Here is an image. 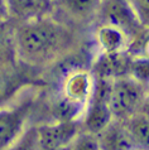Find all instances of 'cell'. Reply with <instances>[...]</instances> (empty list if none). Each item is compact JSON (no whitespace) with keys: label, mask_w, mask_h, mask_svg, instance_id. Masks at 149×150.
<instances>
[{"label":"cell","mask_w":149,"mask_h":150,"mask_svg":"<svg viewBox=\"0 0 149 150\" xmlns=\"http://www.w3.org/2000/svg\"><path fill=\"white\" fill-rule=\"evenodd\" d=\"M92 40L96 53L130 52L133 39L124 29L109 23H96L92 27Z\"/></svg>","instance_id":"obj_8"},{"label":"cell","mask_w":149,"mask_h":150,"mask_svg":"<svg viewBox=\"0 0 149 150\" xmlns=\"http://www.w3.org/2000/svg\"><path fill=\"white\" fill-rule=\"evenodd\" d=\"M9 20V10H8L6 0H0V22Z\"/></svg>","instance_id":"obj_18"},{"label":"cell","mask_w":149,"mask_h":150,"mask_svg":"<svg viewBox=\"0 0 149 150\" xmlns=\"http://www.w3.org/2000/svg\"><path fill=\"white\" fill-rule=\"evenodd\" d=\"M134 150H142V149H134Z\"/></svg>","instance_id":"obj_20"},{"label":"cell","mask_w":149,"mask_h":150,"mask_svg":"<svg viewBox=\"0 0 149 150\" xmlns=\"http://www.w3.org/2000/svg\"><path fill=\"white\" fill-rule=\"evenodd\" d=\"M9 20L14 24L24 20L49 14V0H6Z\"/></svg>","instance_id":"obj_11"},{"label":"cell","mask_w":149,"mask_h":150,"mask_svg":"<svg viewBox=\"0 0 149 150\" xmlns=\"http://www.w3.org/2000/svg\"><path fill=\"white\" fill-rule=\"evenodd\" d=\"M37 125V134L42 150H49L71 145L81 131L78 121H57L51 120Z\"/></svg>","instance_id":"obj_7"},{"label":"cell","mask_w":149,"mask_h":150,"mask_svg":"<svg viewBox=\"0 0 149 150\" xmlns=\"http://www.w3.org/2000/svg\"><path fill=\"white\" fill-rule=\"evenodd\" d=\"M130 52L119 53H96L91 72L96 78L114 80L118 77L128 76L131 56Z\"/></svg>","instance_id":"obj_9"},{"label":"cell","mask_w":149,"mask_h":150,"mask_svg":"<svg viewBox=\"0 0 149 150\" xmlns=\"http://www.w3.org/2000/svg\"><path fill=\"white\" fill-rule=\"evenodd\" d=\"M135 11L140 24L149 29V0H128Z\"/></svg>","instance_id":"obj_17"},{"label":"cell","mask_w":149,"mask_h":150,"mask_svg":"<svg viewBox=\"0 0 149 150\" xmlns=\"http://www.w3.org/2000/svg\"><path fill=\"white\" fill-rule=\"evenodd\" d=\"M95 87V77L91 69L73 67L65 72L60 82V95L80 106H86Z\"/></svg>","instance_id":"obj_6"},{"label":"cell","mask_w":149,"mask_h":150,"mask_svg":"<svg viewBox=\"0 0 149 150\" xmlns=\"http://www.w3.org/2000/svg\"><path fill=\"white\" fill-rule=\"evenodd\" d=\"M20 66L16 58L14 42V23L10 20L0 22V67Z\"/></svg>","instance_id":"obj_12"},{"label":"cell","mask_w":149,"mask_h":150,"mask_svg":"<svg viewBox=\"0 0 149 150\" xmlns=\"http://www.w3.org/2000/svg\"><path fill=\"white\" fill-rule=\"evenodd\" d=\"M143 53L142 56H145V57H149V34H147L145 39H143Z\"/></svg>","instance_id":"obj_19"},{"label":"cell","mask_w":149,"mask_h":150,"mask_svg":"<svg viewBox=\"0 0 149 150\" xmlns=\"http://www.w3.org/2000/svg\"><path fill=\"white\" fill-rule=\"evenodd\" d=\"M97 23H109L124 29L131 37L133 43L134 39L140 38L142 33L148 30L140 24L128 0H102Z\"/></svg>","instance_id":"obj_5"},{"label":"cell","mask_w":149,"mask_h":150,"mask_svg":"<svg viewBox=\"0 0 149 150\" xmlns=\"http://www.w3.org/2000/svg\"><path fill=\"white\" fill-rule=\"evenodd\" d=\"M128 76L142 83L149 88V57L145 56H131Z\"/></svg>","instance_id":"obj_14"},{"label":"cell","mask_w":149,"mask_h":150,"mask_svg":"<svg viewBox=\"0 0 149 150\" xmlns=\"http://www.w3.org/2000/svg\"><path fill=\"white\" fill-rule=\"evenodd\" d=\"M71 150H102L99 135L80 131L70 145Z\"/></svg>","instance_id":"obj_16"},{"label":"cell","mask_w":149,"mask_h":150,"mask_svg":"<svg viewBox=\"0 0 149 150\" xmlns=\"http://www.w3.org/2000/svg\"><path fill=\"white\" fill-rule=\"evenodd\" d=\"M102 0H51L49 14L81 33L97 23Z\"/></svg>","instance_id":"obj_4"},{"label":"cell","mask_w":149,"mask_h":150,"mask_svg":"<svg viewBox=\"0 0 149 150\" xmlns=\"http://www.w3.org/2000/svg\"><path fill=\"white\" fill-rule=\"evenodd\" d=\"M123 122L125 125L135 148L149 150V115L144 114V112H136L126 120H123Z\"/></svg>","instance_id":"obj_13"},{"label":"cell","mask_w":149,"mask_h":150,"mask_svg":"<svg viewBox=\"0 0 149 150\" xmlns=\"http://www.w3.org/2000/svg\"><path fill=\"white\" fill-rule=\"evenodd\" d=\"M84 33L74 30L51 14L14 24L16 58L27 69H48L80 49Z\"/></svg>","instance_id":"obj_1"},{"label":"cell","mask_w":149,"mask_h":150,"mask_svg":"<svg viewBox=\"0 0 149 150\" xmlns=\"http://www.w3.org/2000/svg\"><path fill=\"white\" fill-rule=\"evenodd\" d=\"M6 150H42L37 134V125L31 122L19 139Z\"/></svg>","instance_id":"obj_15"},{"label":"cell","mask_w":149,"mask_h":150,"mask_svg":"<svg viewBox=\"0 0 149 150\" xmlns=\"http://www.w3.org/2000/svg\"><path fill=\"white\" fill-rule=\"evenodd\" d=\"M35 102L34 95L26 90L0 105V150L11 146L29 126Z\"/></svg>","instance_id":"obj_2"},{"label":"cell","mask_w":149,"mask_h":150,"mask_svg":"<svg viewBox=\"0 0 149 150\" xmlns=\"http://www.w3.org/2000/svg\"><path fill=\"white\" fill-rule=\"evenodd\" d=\"M149 93V88L130 76L111 80L109 106L115 120H126L142 110Z\"/></svg>","instance_id":"obj_3"},{"label":"cell","mask_w":149,"mask_h":150,"mask_svg":"<svg viewBox=\"0 0 149 150\" xmlns=\"http://www.w3.org/2000/svg\"><path fill=\"white\" fill-rule=\"evenodd\" d=\"M99 140L102 150H134L136 149L125 125L120 120H113L101 134Z\"/></svg>","instance_id":"obj_10"}]
</instances>
